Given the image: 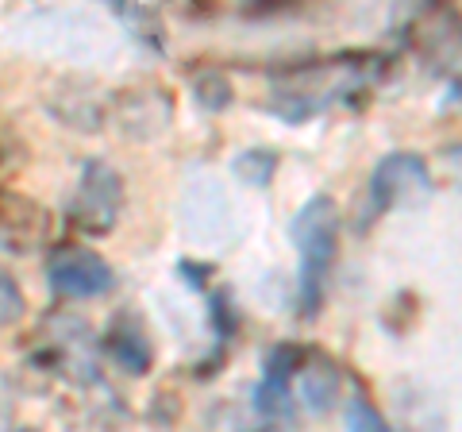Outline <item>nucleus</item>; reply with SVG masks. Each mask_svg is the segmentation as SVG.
<instances>
[{"label": "nucleus", "mask_w": 462, "mask_h": 432, "mask_svg": "<svg viewBox=\"0 0 462 432\" xmlns=\"http://www.w3.org/2000/svg\"><path fill=\"white\" fill-rule=\"evenodd\" d=\"M370 197L378 209H393V205H424L431 197V170L420 155L397 151L385 155L378 170L370 178Z\"/></svg>", "instance_id": "nucleus-3"}, {"label": "nucleus", "mask_w": 462, "mask_h": 432, "mask_svg": "<svg viewBox=\"0 0 462 432\" xmlns=\"http://www.w3.org/2000/svg\"><path fill=\"white\" fill-rule=\"evenodd\" d=\"M105 348L127 374H143L151 367V343H147V336H143V328L135 321H127V316H120V321L112 324Z\"/></svg>", "instance_id": "nucleus-7"}, {"label": "nucleus", "mask_w": 462, "mask_h": 432, "mask_svg": "<svg viewBox=\"0 0 462 432\" xmlns=\"http://www.w3.org/2000/svg\"><path fill=\"white\" fill-rule=\"evenodd\" d=\"M51 236V216L32 197L0 185V248L12 255H32Z\"/></svg>", "instance_id": "nucleus-5"}, {"label": "nucleus", "mask_w": 462, "mask_h": 432, "mask_svg": "<svg viewBox=\"0 0 462 432\" xmlns=\"http://www.w3.org/2000/svg\"><path fill=\"white\" fill-rule=\"evenodd\" d=\"M120 209H124V178L116 174V166H108L105 158H89V163L81 166L78 193L69 201L74 224L100 236L120 221Z\"/></svg>", "instance_id": "nucleus-2"}, {"label": "nucleus", "mask_w": 462, "mask_h": 432, "mask_svg": "<svg viewBox=\"0 0 462 432\" xmlns=\"http://www.w3.org/2000/svg\"><path fill=\"white\" fill-rule=\"evenodd\" d=\"M236 174L247 178L251 185H263L273 174V151H247L236 158Z\"/></svg>", "instance_id": "nucleus-12"}, {"label": "nucleus", "mask_w": 462, "mask_h": 432, "mask_svg": "<svg viewBox=\"0 0 462 432\" xmlns=\"http://www.w3.org/2000/svg\"><path fill=\"white\" fill-rule=\"evenodd\" d=\"M162 93H139V100H135V93H120V100H116V120H120V127L127 136H154L158 127H162L166 120L162 117H151V105L158 108L162 105Z\"/></svg>", "instance_id": "nucleus-8"}, {"label": "nucleus", "mask_w": 462, "mask_h": 432, "mask_svg": "<svg viewBox=\"0 0 462 432\" xmlns=\"http://www.w3.org/2000/svg\"><path fill=\"white\" fill-rule=\"evenodd\" d=\"M297 386H300L305 406L316 413H324L339 401V371L324 355H309V363L297 371Z\"/></svg>", "instance_id": "nucleus-6"}, {"label": "nucleus", "mask_w": 462, "mask_h": 432, "mask_svg": "<svg viewBox=\"0 0 462 432\" xmlns=\"http://www.w3.org/2000/svg\"><path fill=\"white\" fill-rule=\"evenodd\" d=\"M20 316H23V294H20L16 278L0 267V328H12Z\"/></svg>", "instance_id": "nucleus-11"}, {"label": "nucleus", "mask_w": 462, "mask_h": 432, "mask_svg": "<svg viewBox=\"0 0 462 432\" xmlns=\"http://www.w3.org/2000/svg\"><path fill=\"white\" fill-rule=\"evenodd\" d=\"M293 243L300 251V305L305 316H316L324 297V278L336 263L339 243V209L331 197H312L293 221Z\"/></svg>", "instance_id": "nucleus-1"}, {"label": "nucleus", "mask_w": 462, "mask_h": 432, "mask_svg": "<svg viewBox=\"0 0 462 432\" xmlns=\"http://www.w3.org/2000/svg\"><path fill=\"white\" fill-rule=\"evenodd\" d=\"M193 93H197V105L208 112H220L231 105V85L216 74V70H205V74L193 81Z\"/></svg>", "instance_id": "nucleus-9"}, {"label": "nucleus", "mask_w": 462, "mask_h": 432, "mask_svg": "<svg viewBox=\"0 0 462 432\" xmlns=\"http://www.w3.org/2000/svg\"><path fill=\"white\" fill-rule=\"evenodd\" d=\"M47 282L62 297H100L112 290V267L89 248H62L51 255Z\"/></svg>", "instance_id": "nucleus-4"}, {"label": "nucleus", "mask_w": 462, "mask_h": 432, "mask_svg": "<svg viewBox=\"0 0 462 432\" xmlns=\"http://www.w3.org/2000/svg\"><path fill=\"white\" fill-rule=\"evenodd\" d=\"M346 432H389V425L366 398H351L346 401Z\"/></svg>", "instance_id": "nucleus-10"}]
</instances>
